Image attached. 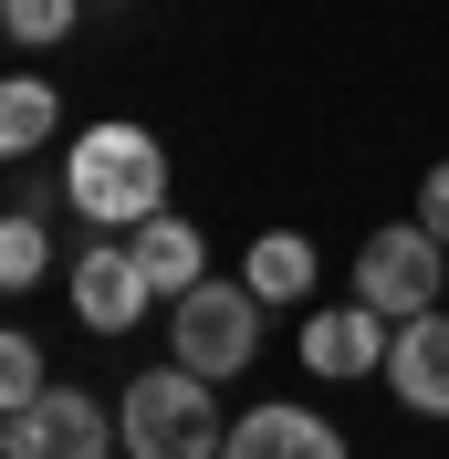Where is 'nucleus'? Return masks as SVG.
Returning <instances> with one entry per match:
<instances>
[{
	"instance_id": "1",
	"label": "nucleus",
	"mask_w": 449,
	"mask_h": 459,
	"mask_svg": "<svg viewBox=\"0 0 449 459\" xmlns=\"http://www.w3.org/2000/svg\"><path fill=\"white\" fill-rule=\"evenodd\" d=\"M63 199L84 209L94 230H136L168 209V146L146 136V126H94V136H74V157H63Z\"/></svg>"
},
{
	"instance_id": "2",
	"label": "nucleus",
	"mask_w": 449,
	"mask_h": 459,
	"mask_svg": "<svg viewBox=\"0 0 449 459\" xmlns=\"http://www.w3.org/2000/svg\"><path fill=\"white\" fill-rule=\"evenodd\" d=\"M115 438H126V459H220V376L198 366H146L136 386H126V407H115Z\"/></svg>"
},
{
	"instance_id": "3",
	"label": "nucleus",
	"mask_w": 449,
	"mask_h": 459,
	"mask_svg": "<svg viewBox=\"0 0 449 459\" xmlns=\"http://www.w3.org/2000/svg\"><path fill=\"white\" fill-rule=\"evenodd\" d=\"M439 272H449V251L428 240L418 220L365 230V251H356V303H376L387 324H408V314H428V303H439Z\"/></svg>"
},
{
	"instance_id": "4",
	"label": "nucleus",
	"mask_w": 449,
	"mask_h": 459,
	"mask_svg": "<svg viewBox=\"0 0 449 459\" xmlns=\"http://www.w3.org/2000/svg\"><path fill=\"white\" fill-rule=\"evenodd\" d=\"M251 355H261V292H251V282H198V292H178V366L241 376Z\"/></svg>"
},
{
	"instance_id": "5",
	"label": "nucleus",
	"mask_w": 449,
	"mask_h": 459,
	"mask_svg": "<svg viewBox=\"0 0 449 459\" xmlns=\"http://www.w3.org/2000/svg\"><path fill=\"white\" fill-rule=\"evenodd\" d=\"M126 438L105 429V407L84 397V386H42L31 407H11L0 418V459H115Z\"/></svg>"
},
{
	"instance_id": "6",
	"label": "nucleus",
	"mask_w": 449,
	"mask_h": 459,
	"mask_svg": "<svg viewBox=\"0 0 449 459\" xmlns=\"http://www.w3.org/2000/svg\"><path fill=\"white\" fill-rule=\"evenodd\" d=\"M146 303H157V282L136 272V251H126V240H94V251L74 261V314H84L94 334H126Z\"/></svg>"
},
{
	"instance_id": "7",
	"label": "nucleus",
	"mask_w": 449,
	"mask_h": 459,
	"mask_svg": "<svg viewBox=\"0 0 449 459\" xmlns=\"http://www.w3.org/2000/svg\"><path fill=\"white\" fill-rule=\"evenodd\" d=\"M387 386L418 407V418H449V314H439V303L387 334Z\"/></svg>"
},
{
	"instance_id": "8",
	"label": "nucleus",
	"mask_w": 449,
	"mask_h": 459,
	"mask_svg": "<svg viewBox=\"0 0 449 459\" xmlns=\"http://www.w3.org/2000/svg\"><path fill=\"white\" fill-rule=\"evenodd\" d=\"M220 459H345V429L313 418V407H251L220 438Z\"/></svg>"
},
{
	"instance_id": "9",
	"label": "nucleus",
	"mask_w": 449,
	"mask_h": 459,
	"mask_svg": "<svg viewBox=\"0 0 449 459\" xmlns=\"http://www.w3.org/2000/svg\"><path fill=\"white\" fill-rule=\"evenodd\" d=\"M126 251H136V272H146L157 292H168V303H178V292H198V282H209V240H198V220H178V209H157V220H136V230H126Z\"/></svg>"
},
{
	"instance_id": "10",
	"label": "nucleus",
	"mask_w": 449,
	"mask_h": 459,
	"mask_svg": "<svg viewBox=\"0 0 449 459\" xmlns=\"http://www.w3.org/2000/svg\"><path fill=\"white\" fill-rule=\"evenodd\" d=\"M304 366H313V376L387 366V314H376V303H335V314H313V324H304Z\"/></svg>"
},
{
	"instance_id": "11",
	"label": "nucleus",
	"mask_w": 449,
	"mask_h": 459,
	"mask_svg": "<svg viewBox=\"0 0 449 459\" xmlns=\"http://www.w3.org/2000/svg\"><path fill=\"white\" fill-rule=\"evenodd\" d=\"M241 282H251L261 303H304V292H313V240H304V230H261L251 261H241Z\"/></svg>"
},
{
	"instance_id": "12",
	"label": "nucleus",
	"mask_w": 449,
	"mask_h": 459,
	"mask_svg": "<svg viewBox=\"0 0 449 459\" xmlns=\"http://www.w3.org/2000/svg\"><path fill=\"white\" fill-rule=\"evenodd\" d=\"M53 115H63V94L42 74H0V157H31L53 136Z\"/></svg>"
},
{
	"instance_id": "13",
	"label": "nucleus",
	"mask_w": 449,
	"mask_h": 459,
	"mask_svg": "<svg viewBox=\"0 0 449 459\" xmlns=\"http://www.w3.org/2000/svg\"><path fill=\"white\" fill-rule=\"evenodd\" d=\"M42 261H53L42 220H31V209H11V220H0V292H31V282H42Z\"/></svg>"
},
{
	"instance_id": "14",
	"label": "nucleus",
	"mask_w": 449,
	"mask_h": 459,
	"mask_svg": "<svg viewBox=\"0 0 449 459\" xmlns=\"http://www.w3.org/2000/svg\"><path fill=\"white\" fill-rule=\"evenodd\" d=\"M74 11H84V0H0V31L42 53V42H63V31H74Z\"/></svg>"
},
{
	"instance_id": "15",
	"label": "nucleus",
	"mask_w": 449,
	"mask_h": 459,
	"mask_svg": "<svg viewBox=\"0 0 449 459\" xmlns=\"http://www.w3.org/2000/svg\"><path fill=\"white\" fill-rule=\"evenodd\" d=\"M31 397H42V344H31V334H0V418L31 407Z\"/></svg>"
},
{
	"instance_id": "16",
	"label": "nucleus",
	"mask_w": 449,
	"mask_h": 459,
	"mask_svg": "<svg viewBox=\"0 0 449 459\" xmlns=\"http://www.w3.org/2000/svg\"><path fill=\"white\" fill-rule=\"evenodd\" d=\"M418 230H428V240L449 251V157H439V168L418 178Z\"/></svg>"
}]
</instances>
